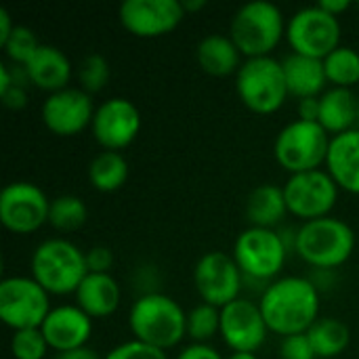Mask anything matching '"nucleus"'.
Instances as JSON below:
<instances>
[{"instance_id":"dca6fc26","label":"nucleus","mask_w":359,"mask_h":359,"mask_svg":"<svg viewBox=\"0 0 359 359\" xmlns=\"http://www.w3.org/2000/svg\"><path fill=\"white\" fill-rule=\"evenodd\" d=\"M267 330L261 307L248 299H236L221 309V337L233 353H255Z\"/></svg>"},{"instance_id":"c03bdc74","label":"nucleus","mask_w":359,"mask_h":359,"mask_svg":"<svg viewBox=\"0 0 359 359\" xmlns=\"http://www.w3.org/2000/svg\"><path fill=\"white\" fill-rule=\"evenodd\" d=\"M227 359H259L255 353H231Z\"/></svg>"},{"instance_id":"393cba45","label":"nucleus","mask_w":359,"mask_h":359,"mask_svg":"<svg viewBox=\"0 0 359 359\" xmlns=\"http://www.w3.org/2000/svg\"><path fill=\"white\" fill-rule=\"evenodd\" d=\"M288 212L284 187L273 183H263L255 187L246 200V219L250 221V227H265L273 229L284 215Z\"/></svg>"},{"instance_id":"7ed1b4c3","label":"nucleus","mask_w":359,"mask_h":359,"mask_svg":"<svg viewBox=\"0 0 359 359\" xmlns=\"http://www.w3.org/2000/svg\"><path fill=\"white\" fill-rule=\"evenodd\" d=\"M32 278L48 294H69L88 276L86 252L65 238H48L32 255Z\"/></svg>"},{"instance_id":"e433bc0d","label":"nucleus","mask_w":359,"mask_h":359,"mask_svg":"<svg viewBox=\"0 0 359 359\" xmlns=\"http://www.w3.org/2000/svg\"><path fill=\"white\" fill-rule=\"evenodd\" d=\"M114 265V252L107 246H93L86 250V267L88 273H109Z\"/></svg>"},{"instance_id":"c756f323","label":"nucleus","mask_w":359,"mask_h":359,"mask_svg":"<svg viewBox=\"0 0 359 359\" xmlns=\"http://www.w3.org/2000/svg\"><path fill=\"white\" fill-rule=\"evenodd\" d=\"M221 332V309L208 303H200L187 313V334L194 343H208Z\"/></svg>"},{"instance_id":"7c9ffc66","label":"nucleus","mask_w":359,"mask_h":359,"mask_svg":"<svg viewBox=\"0 0 359 359\" xmlns=\"http://www.w3.org/2000/svg\"><path fill=\"white\" fill-rule=\"evenodd\" d=\"M78 82H80V88L86 90L88 95L99 93L101 88H105V84L109 82V63H107V59L103 55H99V53L86 55L78 65Z\"/></svg>"},{"instance_id":"2f4dec72","label":"nucleus","mask_w":359,"mask_h":359,"mask_svg":"<svg viewBox=\"0 0 359 359\" xmlns=\"http://www.w3.org/2000/svg\"><path fill=\"white\" fill-rule=\"evenodd\" d=\"M48 343L40 328H27L13 332L11 353L15 359H44L48 351Z\"/></svg>"},{"instance_id":"cd10ccee","label":"nucleus","mask_w":359,"mask_h":359,"mask_svg":"<svg viewBox=\"0 0 359 359\" xmlns=\"http://www.w3.org/2000/svg\"><path fill=\"white\" fill-rule=\"evenodd\" d=\"M324 69L328 82L349 88L359 82V53L351 46H339L324 59Z\"/></svg>"},{"instance_id":"4be33fe9","label":"nucleus","mask_w":359,"mask_h":359,"mask_svg":"<svg viewBox=\"0 0 359 359\" xmlns=\"http://www.w3.org/2000/svg\"><path fill=\"white\" fill-rule=\"evenodd\" d=\"M76 305L88 318H107L120 305V286L109 273H88L76 290Z\"/></svg>"},{"instance_id":"f257e3e1","label":"nucleus","mask_w":359,"mask_h":359,"mask_svg":"<svg viewBox=\"0 0 359 359\" xmlns=\"http://www.w3.org/2000/svg\"><path fill=\"white\" fill-rule=\"evenodd\" d=\"M267 328L280 337L305 334L320 320V290L299 276H286L271 282L259 303Z\"/></svg>"},{"instance_id":"49530a36","label":"nucleus","mask_w":359,"mask_h":359,"mask_svg":"<svg viewBox=\"0 0 359 359\" xmlns=\"http://www.w3.org/2000/svg\"><path fill=\"white\" fill-rule=\"evenodd\" d=\"M358 6H359V2H358Z\"/></svg>"},{"instance_id":"b1692460","label":"nucleus","mask_w":359,"mask_h":359,"mask_svg":"<svg viewBox=\"0 0 359 359\" xmlns=\"http://www.w3.org/2000/svg\"><path fill=\"white\" fill-rule=\"evenodd\" d=\"M240 48L225 34H208L196 46L200 67L210 76H229L240 69Z\"/></svg>"},{"instance_id":"1a4fd4ad","label":"nucleus","mask_w":359,"mask_h":359,"mask_svg":"<svg viewBox=\"0 0 359 359\" xmlns=\"http://www.w3.org/2000/svg\"><path fill=\"white\" fill-rule=\"evenodd\" d=\"M288 246L282 236L265 227L244 229L233 244V259L242 269L244 278L252 280H271L276 278L286 263Z\"/></svg>"},{"instance_id":"f03ea898","label":"nucleus","mask_w":359,"mask_h":359,"mask_svg":"<svg viewBox=\"0 0 359 359\" xmlns=\"http://www.w3.org/2000/svg\"><path fill=\"white\" fill-rule=\"evenodd\" d=\"M128 326L135 341L166 351L183 341L187 316L175 299L160 292H147L133 303Z\"/></svg>"},{"instance_id":"6ab92c4d","label":"nucleus","mask_w":359,"mask_h":359,"mask_svg":"<svg viewBox=\"0 0 359 359\" xmlns=\"http://www.w3.org/2000/svg\"><path fill=\"white\" fill-rule=\"evenodd\" d=\"M23 67L27 72L29 82L42 90H48V95L67 88V82L72 78L69 57L61 48L50 44H40Z\"/></svg>"},{"instance_id":"f704fd0d","label":"nucleus","mask_w":359,"mask_h":359,"mask_svg":"<svg viewBox=\"0 0 359 359\" xmlns=\"http://www.w3.org/2000/svg\"><path fill=\"white\" fill-rule=\"evenodd\" d=\"M103 359H168L166 351L145 345L141 341H128L114 347Z\"/></svg>"},{"instance_id":"c9c22d12","label":"nucleus","mask_w":359,"mask_h":359,"mask_svg":"<svg viewBox=\"0 0 359 359\" xmlns=\"http://www.w3.org/2000/svg\"><path fill=\"white\" fill-rule=\"evenodd\" d=\"M280 358L282 359H316L313 345L305 334H294V337H286L280 343Z\"/></svg>"},{"instance_id":"ea45409f","label":"nucleus","mask_w":359,"mask_h":359,"mask_svg":"<svg viewBox=\"0 0 359 359\" xmlns=\"http://www.w3.org/2000/svg\"><path fill=\"white\" fill-rule=\"evenodd\" d=\"M318 6H320V8H324L326 13H330V15L339 17L341 13H345V11L351 6V2H349V0H320V2H318Z\"/></svg>"},{"instance_id":"2eb2a0df","label":"nucleus","mask_w":359,"mask_h":359,"mask_svg":"<svg viewBox=\"0 0 359 359\" xmlns=\"http://www.w3.org/2000/svg\"><path fill=\"white\" fill-rule=\"evenodd\" d=\"M44 126L59 137H74L93 124V99L82 88H63L50 93L40 109Z\"/></svg>"},{"instance_id":"412c9836","label":"nucleus","mask_w":359,"mask_h":359,"mask_svg":"<svg viewBox=\"0 0 359 359\" xmlns=\"http://www.w3.org/2000/svg\"><path fill=\"white\" fill-rule=\"evenodd\" d=\"M284 76H286V86L288 95L297 99H307V97H320L324 90L328 78L324 69V59L290 53L284 61Z\"/></svg>"},{"instance_id":"f3484780","label":"nucleus","mask_w":359,"mask_h":359,"mask_svg":"<svg viewBox=\"0 0 359 359\" xmlns=\"http://www.w3.org/2000/svg\"><path fill=\"white\" fill-rule=\"evenodd\" d=\"M185 17L181 0H124L120 4L122 25L141 38H156L172 32Z\"/></svg>"},{"instance_id":"a19ab883","label":"nucleus","mask_w":359,"mask_h":359,"mask_svg":"<svg viewBox=\"0 0 359 359\" xmlns=\"http://www.w3.org/2000/svg\"><path fill=\"white\" fill-rule=\"evenodd\" d=\"M55 359H101L99 353L90 347H80V349H72V351H63V353H57Z\"/></svg>"},{"instance_id":"5701e85b","label":"nucleus","mask_w":359,"mask_h":359,"mask_svg":"<svg viewBox=\"0 0 359 359\" xmlns=\"http://www.w3.org/2000/svg\"><path fill=\"white\" fill-rule=\"evenodd\" d=\"M359 99L351 88L332 86L320 97V124L334 137L347 133L358 122Z\"/></svg>"},{"instance_id":"f8f14e48","label":"nucleus","mask_w":359,"mask_h":359,"mask_svg":"<svg viewBox=\"0 0 359 359\" xmlns=\"http://www.w3.org/2000/svg\"><path fill=\"white\" fill-rule=\"evenodd\" d=\"M244 273L238 267L233 255L210 250L200 257L194 269V284L204 303L223 309L231 301L240 299Z\"/></svg>"},{"instance_id":"9d476101","label":"nucleus","mask_w":359,"mask_h":359,"mask_svg":"<svg viewBox=\"0 0 359 359\" xmlns=\"http://www.w3.org/2000/svg\"><path fill=\"white\" fill-rule=\"evenodd\" d=\"M286 38L294 53L326 59L341 46V23L318 4L305 6L288 19Z\"/></svg>"},{"instance_id":"37998d69","label":"nucleus","mask_w":359,"mask_h":359,"mask_svg":"<svg viewBox=\"0 0 359 359\" xmlns=\"http://www.w3.org/2000/svg\"><path fill=\"white\" fill-rule=\"evenodd\" d=\"M204 4H206L204 0H185V2H183L185 13H189V11H198V8H202Z\"/></svg>"},{"instance_id":"79ce46f5","label":"nucleus","mask_w":359,"mask_h":359,"mask_svg":"<svg viewBox=\"0 0 359 359\" xmlns=\"http://www.w3.org/2000/svg\"><path fill=\"white\" fill-rule=\"evenodd\" d=\"M15 25H13V19L8 15L6 8H0V46L8 40V36L13 34Z\"/></svg>"},{"instance_id":"39448f33","label":"nucleus","mask_w":359,"mask_h":359,"mask_svg":"<svg viewBox=\"0 0 359 359\" xmlns=\"http://www.w3.org/2000/svg\"><path fill=\"white\" fill-rule=\"evenodd\" d=\"M353 248L355 231L349 223L334 217L305 221L297 231V255L318 269H332L343 265L353 255Z\"/></svg>"},{"instance_id":"58836bf2","label":"nucleus","mask_w":359,"mask_h":359,"mask_svg":"<svg viewBox=\"0 0 359 359\" xmlns=\"http://www.w3.org/2000/svg\"><path fill=\"white\" fill-rule=\"evenodd\" d=\"M297 111H299V120L318 122V120H320V97H307V99H299Z\"/></svg>"},{"instance_id":"a18cd8bd","label":"nucleus","mask_w":359,"mask_h":359,"mask_svg":"<svg viewBox=\"0 0 359 359\" xmlns=\"http://www.w3.org/2000/svg\"><path fill=\"white\" fill-rule=\"evenodd\" d=\"M358 124H359V107H358Z\"/></svg>"},{"instance_id":"bb28decb","label":"nucleus","mask_w":359,"mask_h":359,"mask_svg":"<svg viewBox=\"0 0 359 359\" xmlns=\"http://www.w3.org/2000/svg\"><path fill=\"white\" fill-rule=\"evenodd\" d=\"M307 337L313 345V351L318 358L330 359L341 355L351 341V332L347 324H343L337 318H320L309 330Z\"/></svg>"},{"instance_id":"72a5a7b5","label":"nucleus","mask_w":359,"mask_h":359,"mask_svg":"<svg viewBox=\"0 0 359 359\" xmlns=\"http://www.w3.org/2000/svg\"><path fill=\"white\" fill-rule=\"evenodd\" d=\"M0 97L11 109H21L27 103V86L13 80L8 63H0Z\"/></svg>"},{"instance_id":"4c0bfd02","label":"nucleus","mask_w":359,"mask_h":359,"mask_svg":"<svg viewBox=\"0 0 359 359\" xmlns=\"http://www.w3.org/2000/svg\"><path fill=\"white\" fill-rule=\"evenodd\" d=\"M177 359H223L217 349H212L210 345L204 343H194L189 347H185Z\"/></svg>"},{"instance_id":"a878e982","label":"nucleus","mask_w":359,"mask_h":359,"mask_svg":"<svg viewBox=\"0 0 359 359\" xmlns=\"http://www.w3.org/2000/svg\"><path fill=\"white\" fill-rule=\"evenodd\" d=\"M88 179L97 191H116L128 179V162L120 151H101L88 164Z\"/></svg>"},{"instance_id":"423d86ee","label":"nucleus","mask_w":359,"mask_h":359,"mask_svg":"<svg viewBox=\"0 0 359 359\" xmlns=\"http://www.w3.org/2000/svg\"><path fill=\"white\" fill-rule=\"evenodd\" d=\"M330 141V133L320 122H307L297 118L278 133L273 154L278 164L290 175L309 172L326 164Z\"/></svg>"},{"instance_id":"473e14b6","label":"nucleus","mask_w":359,"mask_h":359,"mask_svg":"<svg viewBox=\"0 0 359 359\" xmlns=\"http://www.w3.org/2000/svg\"><path fill=\"white\" fill-rule=\"evenodd\" d=\"M38 46H40V42H38L34 29H29L27 25H15L13 34L2 44V48L6 50L8 59L15 65H25L32 59V55L38 50Z\"/></svg>"},{"instance_id":"9b49d317","label":"nucleus","mask_w":359,"mask_h":359,"mask_svg":"<svg viewBox=\"0 0 359 359\" xmlns=\"http://www.w3.org/2000/svg\"><path fill=\"white\" fill-rule=\"evenodd\" d=\"M286 206L299 219L316 221L328 217L339 200V185L328 175V170H309L290 175L284 185Z\"/></svg>"},{"instance_id":"ddd939ff","label":"nucleus","mask_w":359,"mask_h":359,"mask_svg":"<svg viewBox=\"0 0 359 359\" xmlns=\"http://www.w3.org/2000/svg\"><path fill=\"white\" fill-rule=\"evenodd\" d=\"M50 200L29 181L8 183L0 194V221L13 233H32L48 221Z\"/></svg>"},{"instance_id":"0eeeda50","label":"nucleus","mask_w":359,"mask_h":359,"mask_svg":"<svg viewBox=\"0 0 359 359\" xmlns=\"http://www.w3.org/2000/svg\"><path fill=\"white\" fill-rule=\"evenodd\" d=\"M236 90L250 111L273 114L288 97L282 61L271 55L246 59L236 74Z\"/></svg>"},{"instance_id":"4468645a","label":"nucleus","mask_w":359,"mask_h":359,"mask_svg":"<svg viewBox=\"0 0 359 359\" xmlns=\"http://www.w3.org/2000/svg\"><path fill=\"white\" fill-rule=\"evenodd\" d=\"M90 130L103 149L120 151L137 139L141 130V114L133 101L111 97L95 109Z\"/></svg>"},{"instance_id":"a211bd4d","label":"nucleus","mask_w":359,"mask_h":359,"mask_svg":"<svg viewBox=\"0 0 359 359\" xmlns=\"http://www.w3.org/2000/svg\"><path fill=\"white\" fill-rule=\"evenodd\" d=\"M46 343L57 353L86 347L93 334V318H88L78 305L53 307L40 326Z\"/></svg>"},{"instance_id":"c85d7f7f","label":"nucleus","mask_w":359,"mask_h":359,"mask_svg":"<svg viewBox=\"0 0 359 359\" xmlns=\"http://www.w3.org/2000/svg\"><path fill=\"white\" fill-rule=\"evenodd\" d=\"M88 210L84 202L78 196H57L50 200V212H48V223L57 231H76L86 223Z\"/></svg>"},{"instance_id":"aec40b11","label":"nucleus","mask_w":359,"mask_h":359,"mask_svg":"<svg viewBox=\"0 0 359 359\" xmlns=\"http://www.w3.org/2000/svg\"><path fill=\"white\" fill-rule=\"evenodd\" d=\"M326 168L339 189L359 194V128L332 137Z\"/></svg>"},{"instance_id":"20e7f679","label":"nucleus","mask_w":359,"mask_h":359,"mask_svg":"<svg viewBox=\"0 0 359 359\" xmlns=\"http://www.w3.org/2000/svg\"><path fill=\"white\" fill-rule=\"evenodd\" d=\"M286 25L288 23L284 21L278 4L269 0H252L233 13L229 38L248 59L269 57V53L280 44Z\"/></svg>"},{"instance_id":"6e6552de","label":"nucleus","mask_w":359,"mask_h":359,"mask_svg":"<svg viewBox=\"0 0 359 359\" xmlns=\"http://www.w3.org/2000/svg\"><path fill=\"white\" fill-rule=\"evenodd\" d=\"M48 313V292L34 278L11 276L0 282V320L13 332L40 328Z\"/></svg>"}]
</instances>
